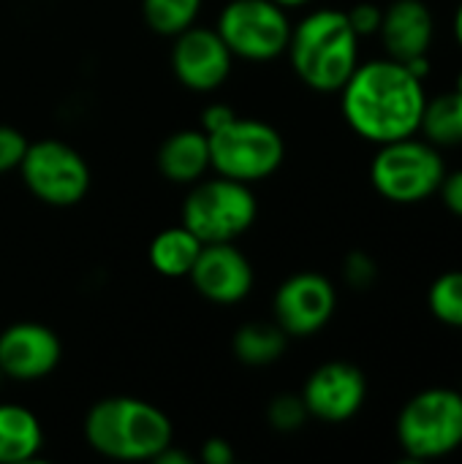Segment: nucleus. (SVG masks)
<instances>
[{
  "instance_id": "obj_13",
  "label": "nucleus",
  "mask_w": 462,
  "mask_h": 464,
  "mask_svg": "<svg viewBox=\"0 0 462 464\" xmlns=\"http://www.w3.org/2000/svg\"><path fill=\"white\" fill-rule=\"evenodd\" d=\"M199 296L212 304H240L251 296L256 275L251 258L234 242H210L202 245V253L188 275Z\"/></svg>"
},
{
  "instance_id": "obj_29",
  "label": "nucleus",
  "mask_w": 462,
  "mask_h": 464,
  "mask_svg": "<svg viewBox=\"0 0 462 464\" xmlns=\"http://www.w3.org/2000/svg\"><path fill=\"white\" fill-rule=\"evenodd\" d=\"M202 462L204 464H231L234 462V449L223 438H210L202 446Z\"/></svg>"
},
{
  "instance_id": "obj_26",
  "label": "nucleus",
  "mask_w": 462,
  "mask_h": 464,
  "mask_svg": "<svg viewBox=\"0 0 462 464\" xmlns=\"http://www.w3.org/2000/svg\"><path fill=\"white\" fill-rule=\"evenodd\" d=\"M346 16H349V24L354 27V33L359 38H370V35H378V30H381L384 8L378 3L362 0L357 5H351V11H346Z\"/></svg>"
},
{
  "instance_id": "obj_11",
  "label": "nucleus",
  "mask_w": 462,
  "mask_h": 464,
  "mask_svg": "<svg viewBox=\"0 0 462 464\" xmlns=\"http://www.w3.org/2000/svg\"><path fill=\"white\" fill-rule=\"evenodd\" d=\"M172 73L191 92H212L226 84L234 54L223 44L215 27L191 24L172 38Z\"/></svg>"
},
{
  "instance_id": "obj_10",
  "label": "nucleus",
  "mask_w": 462,
  "mask_h": 464,
  "mask_svg": "<svg viewBox=\"0 0 462 464\" xmlns=\"http://www.w3.org/2000/svg\"><path fill=\"white\" fill-rule=\"evenodd\" d=\"M338 310V291L329 277L319 272H297L280 283L272 299L275 324L291 337L319 334Z\"/></svg>"
},
{
  "instance_id": "obj_9",
  "label": "nucleus",
  "mask_w": 462,
  "mask_h": 464,
  "mask_svg": "<svg viewBox=\"0 0 462 464\" xmlns=\"http://www.w3.org/2000/svg\"><path fill=\"white\" fill-rule=\"evenodd\" d=\"M19 174L33 198L57 209L76 207L90 193L93 182L84 155L60 139L30 141L19 163Z\"/></svg>"
},
{
  "instance_id": "obj_28",
  "label": "nucleus",
  "mask_w": 462,
  "mask_h": 464,
  "mask_svg": "<svg viewBox=\"0 0 462 464\" xmlns=\"http://www.w3.org/2000/svg\"><path fill=\"white\" fill-rule=\"evenodd\" d=\"M234 117H237V111H234L229 103H221V101H215V103H210V106L202 111V130L210 136V133H215V130L226 128V125H229Z\"/></svg>"
},
{
  "instance_id": "obj_17",
  "label": "nucleus",
  "mask_w": 462,
  "mask_h": 464,
  "mask_svg": "<svg viewBox=\"0 0 462 464\" xmlns=\"http://www.w3.org/2000/svg\"><path fill=\"white\" fill-rule=\"evenodd\" d=\"M44 449V427L38 416L16 402H0V464L35 459Z\"/></svg>"
},
{
  "instance_id": "obj_15",
  "label": "nucleus",
  "mask_w": 462,
  "mask_h": 464,
  "mask_svg": "<svg viewBox=\"0 0 462 464\" xmlns=\"http://www.w3.org/2000/svg\"><path fill=\"white\" fill-rule=\"evenodd\" d=\"M378 38L392 60L411 63L417 57H430L436 41V16L425 0H392L384 8Z\"/></svg>"
},
{
  "instance_id": "obj_4",
  "label": "nucleus",
  "mask_w": 462,
  "mask_h": 464,
  "mask_svg": "<svg viewBox=\"0 0 462 464\" xmlns=\"http://www.w3.org/2000/svg\"><path fill=\"white\" fill-rule=\"evenodd\" d=\"M395 435L411 462L455 454L462 449V392L433 386L414 394L398 416Z\"/></svg>"
},
{
  "instance_id": "obj_20",
  "label": "nucleus",
  "mask_w": 462,
  "mask_h": 464,
  "mask_svg": "<svg viewBox=\"0 0 462 464\" xmlns=\"http://www.w3.org/2000/svg\"><path fill=\"white\" fill-rule=\"evenodd\" d=\"M419 136L436 147H460L462 144V92L449 90L428 98Z\"/></svg>"
},
{
  "instance_id": "obj_23",
  "label": "nucleus",
  "mask_w": 462,
  "mask_h": 464,
  "mask_svg": "<svg viewBox=\"0 0 462 464\" xmlns=\"http://www.w3.org/2000/svg\"><path fill=\"white\" fill-rule=\"evenodd\" d=\"M308 419L310 413L305 408L302 394H278L267 405V421L275 432H283V435L300 432L308 424Z\"/></svg>"
},
{
  "instance_id": "obj_7",
  "label": "nucleus",
  "mask_w": 462,
  "mask_h": 464,
  "mask_svg": "<svg viewBox=\"0 0 462 464\" xmlns=\"http://www.w3.org/2000/svg\"><path fill=\"white\" fill-rule=\"evenodd\" d=\"M256 215L259 204L251 185L221 174L193 182L182 204V226L191 228L204 245L237 242L251 231Z\"/></svg>"
},
{
  "instance_id": "obj_24",
  "label": "nucleus",
  "mask_w": 462,
  "mask_h": 464,
  "mask_svg": "<svg viewBox=\"0 0 462 464\" xmlns=\"http://www.w3.org/2000/svg\"><path fill=\"white\" fill-rule=\"evenodd\" d=\"M343 277L351 288L357 291H368L376 280H378V264L373 261L370 253L365 250H354L346 256L343 261Z\"/></svg>"
},
{
  "instance_id": "obj_18",
  "label": "nucleus",
  "mask_w": 462,
  "mask_h": 464,
  "mask_svg": "<svg viewBox=\"0 0 462 464\" xmlns=\"http://www.w3.org/2000/svg\"><path fill=\"white\" fill-rule=\"evenodd\" d=\"M202 239L185 228L182 223L180 226H172V228H163L152 237L150 247H147V258H150V266L163 275V277H172V280H180V277H188L199 253H202Z\"/></svg>"
},
{
  "instance_id": "obj_33",
  "label": "nucleus",
  "mask_w": 462,
  "mask_h": 464,
  "mask_svg": "<svg viewBox=\"0 0 462 464\" xmlns=\"http://www.w3.org/2000/svg\"><path fill=\"white\" fill-rule=\"evenodd\" d=\"M3 381H5V375H3V370H0V389H3Z\"/></svg>"
},
{
  "instance_id": "obj_31",
  "label": "nucleus",
  "mask_w": 462,
  "mask_h": 464,
  "mask_svg": "<svg viewBox=\"0 0 462 464\" xmlns=\"http://www.w3.org/2000/svg\"><path fill=\"white\" fill-rule=\"evenodd\" d=\"M278 5H283L286 11L289 8H302V5H308V3H313V0H275Z\"/></svg>"
},
{
  "instance_id": "obj_21",
  "label": "nucleus",
  "mask_w": 462,
  "mask_h": 464,
  "mask_svg": "<svg viewBox=\"0 0 462 464\" xmlns=\"http://www.w3.org/2000/svg\"><path fill=\"white\" fill-rule=\"evenodd\" d=\"M204 0H142L144 24L163 38H174L196 24Z\"/></svg>"
},
{
  "instance_id": "obj_27",
  "label": "nucleus",
  "mask_w": 462,
  "mask_h": 464,
  "mask_svg": "<svg viewBox=\"0 0 462 464\" xmlns=\"http://www.w3.org/2000/svg\"><path fill=\"white\" fill-rule=\"evenodd\" d=\"M438 193H441L444 207H447L452 215L462 218V169H457V171H447V174H444Z\"/></svg>"
},
{
  "instance_id": "obj_19",
  "label": "nucleus",
  "mask_w": 462,
  "mask_h": 464,
  "mask_svg": "<svg viewBox=\"0 0 462 464\" xmlns=\"http://www.w3.org/2000/svg\"><path fill=\"white\" fill-rule=\"evenodd\" d=\"M289 334L275 321H251L234 332L231 351L245 367H270L283 359Z\"/></svg>"
},
{
  "instance_id": "obj_30",
  "label": "nucleus",
  "mask_w": 462,
  "mask_h": 464,
  "mask_svg": "<svg viewBox=\"0 0 462 464\" xmlns=\"http://www.w3.org/2000/svg\"><path fill=\"white\" fill-rule=\"evenodd\" d=\"M452 27H455V38H457V44H460V49H462V3L457 5V11H455V22H452Z\"/></svg>"
},
{
  "instance_id": "obj_3",
  "label": "nucleus",
  "mask_w": 462,
  "mask_h": 464,
  "mask_svg": "<svg viewBox=\"0 0 462 464\" xmlns=\"http://www.w3.org/2000/svg\"><path fill=\"white\" fill-rule=\"evenodd\" d=\"M359 41L346 11L319 8L291 27L286 54L305 87L316 92H340L359 65Z\"/></svg>"
},
{
  "instance_id": "obj_12",
  "label": "nucleus",
  "mask_w": 462,
  "mask_h": 464,
  "mask_svg": "<svg viewBox=\"0 0 462 464\" xmlns=\"http://www.w3.org/2000/svg\"><path fill=\"white\" fill-rule=\"evenodd\" d=\"M302 400L310 419L324 424H346L368 400V378L351 362H327L305 381Z\"/></svg>"
},
{
  "instance_id": "obj_1",
  "label": "nucleus",
  "mask_w": 462,
  "mask_h": 464,
  "mask_svg": "<svg viewBox=\"0 0 462 464\" xmlns=\"http://www.w3.org/2000/svg\"><path fill=\"white\" fill-rule=\"evenodd\" d=\"M425 103V79L392 57L359 63L340 87V109L349 128L373 144L417 136Z\"/></svg>"
},
{
  "instance_id": "obj_14",
  "label": "nucleus",
  "mask_w": 462,
  "mask_h": 464,
  "mask_svg": "<svg viewBox=\"0 0 462 464\" xmlns=\"http://www.w3.org/2000/svg\"><path fill=\"white\" fill-rule=\"evenodd\" d=\"M63 359L60 337L35 321H19L0 332V370L5 381L33 383L57 370Z\"/></svg>"
},
{
  "instance_id": "obj_2",
  "label": "nucleus",
  "mask_w": 462,
  "mask_h": 464,
  "mask_svg": "<svg viewBox=\"0 0 462 464\" xmlns=\"http://www.w3.org/2000/svg\"><path fill=\"white\" fill-rule=\"evenodd\" d=\"M84 440L114 462H155L174 443V424L147 400L103 397L84 416Z\"/></svg>"
},
{
  "instance_id": "obj_6",
  "label": "nucleus",
  "mask_w": 462,
  "mask_h": 464,
  "mask_svg": "<svg viewBox=\"0 0 462 464\" xmlns=\"http://www.w3.org/2000/svg\"><path fill=\"white\" fill-rule=\"evenodd\" d=\"M207 139L212 171L245 185L272 177L286 160V141L280 130L256 117L237 114L226 128L210 133Z\"/></svg>"
},
{
  "instance_id": "obj_25",
  "label": "nucleus",
  "mask_w": 462,
  "mask_h": 464,
  "mask_svg": "<svg viewBox=\"0 0 462 464\" xmlns=\"http://www.w3.org/2000/svg\"><path fill=\"white\" fill-rule=\"evenodd\" d=\"M27 136L14 125H0V174H8L19 169L25 152H27Z\"/></svg>"
},
{
  "instance_id": "obj_8",
  "label": "nucleus",
  "mask_w": 462,
  "mask_h": 464,
  "mask_svg": "<svg viewBox=\"0 0 462 464\" xmlns=\"http://www.w3.org/2000/svg\"><path fill=\"white\" fill-rule=\"evenodd\" d=\"M291 19L275 0H229L218 14V35L245 63H272L286 54Z\"/></svg>"
},
{
  "instance_id": "obj_32",
  "label": "nucleus",
  "mask_w": 462,
  "mask_h": 464,
  "mask_svg": "<svg viewBox=\"0 0 462 464\" xmlns=\"http://www.w3.org/2000/svg\"><path fill=\"white\" fill-rule=\"evenodd\" d=\"M455 90H460L462 92V71H460V76H457V84H455Z\"/></svg>"
},
{
  "instance_id": "obj_5",
  "label": "nucleus",
  "mask_w": 462,
  "mask_h": 464,
  "mask_svg": "<svg viewBox=\"0 0 462 464\" xmlns=\"http://www.w3.org/2000/svg\"><path fill=\"white\" fill-rule=\"evenodd\" d=\"M444 174L447 163L441 147L430 144L419 133L378 144L370 163V182L376 193L392 204H419L436 196Z\"/></svg>"
},
{
  "instance_id": "obj_22",
  "label": "nucleus",
  "mask_w": 462,
  "mask_h": 464,
  "mask_svg": "<svg viewBox=\"0 0 462 464\" xmlns=\"http://www.w3.org/2000/svg\"><path fill=\"white\" fill-rule=\"evenodd\" d=\"M428 307L444 326L462 329V272L452 269L433 280L428 291Z\"/></svg>"
},
{
  "instance_id": "obj_16",
  "label": "nucleus",
  "mask_w": 462,
  "mask_h": 464,
  "mask_svg": "<svg viewBox=\"0 0 462 464\" xmlns=\"http://www.w3.org/2000/svg\"><path fill=\"white\" fill-rule=\"evenodd\" d=\"M158 171L163 179L174 185H193L199 182L210 166V139L202 128H185L163 139L155 155Z\"/></svg>"
}]
</instances>
